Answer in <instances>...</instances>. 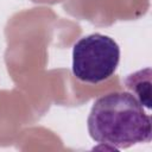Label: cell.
<instances>
[{
	"mask_svg": "<svg viewBox=\"0 0 152 152\" xmlns=\"http://www.w3.org/2000/svg\"><path fill=\"white\" fill-rule=\"evenodd\" d=\"M87 124L93 140L115 150L148 142L152 138L150 115L128 91H113L99 97Z\"/></svg>",
	"mask_w": 152,
	"mask_h": 152,
	"instance_id": "1",
	"label": "cell"
},
{
	"mask_svg": "<svg viewBox=\"0 0 152 152\" xmlns=\"http://www.w3.org/2000/svg\"><path fill=\"white\" fill-rule=\"evenodd\" d=\"M120 61L118 43L101 33L77 40L72 49V74L80 81L99 83L110 77Z\"/></svg>",
	"mask_w": 152,
	"mask_h": 152,
	"instance_id": "2",
	"label": "cell"
}]
</instances>
